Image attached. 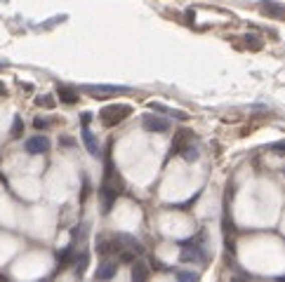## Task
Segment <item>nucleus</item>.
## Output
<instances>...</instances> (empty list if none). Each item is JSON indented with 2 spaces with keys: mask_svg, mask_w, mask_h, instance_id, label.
I'll list each match as a JSON object with an SVG mask.
<instances>
[{
  "mask_svg": "<svg viewBox=\"0 0 285 282\" xmlns=\"http://www.w3.org/2000/svg\"><path fill=\"white\" fill-rule=\"evenodd\" d=\"M271 151L278 153V155H285V141H276V144L271 146Z\"/></svg>",
  "mask_w": 285,
  "mask_h": 282,
  "instance_id": "20",
  "label": "nucleus"
},
{
  "mask_svg": "<svg viewBox=\"0 0 285 282\" xmlns=\"http://www.w3.org/2000/svg\"><path fill=\"white\" fill-rule=\"evenodd\" d=\"M141 127L151 134H165V132H170V120L156 113H144L141 115Z\"/></svg>",
  "mask_w": 285,
  "mask_h": 282,
  "instance_id": "4",
  "label": "nucleus"
},
{
  "mask_svg": "<svg viewBox=\"0 0 285 282\" xmlns=\"http://www.w3.org/2000/svg\"><path fill=\"white\" fill-rule=\"evenodd\" d=\"M116 263H111V261H106V263H101L99 268H97V277L99 280H111L113 275H116Z\"/></svg>",
  "mask_w": 285,
  "mask_h": 282,
  "instance_id": "10",
  "label": "nucleus"
},
{
  "mask_svg": "<svg viewBox=\"0 0 285 282\" xmlns=\"http://www.w3.org/2000/svg\"><path fill=\"white\" fill-rule=\"evenodd\" d=\"M182 158H186V160H189V162H193V160H196V158H198V148H196V146H191V144H189V146H186V148H184V153H182Z\"/></svg>",
  "mask_w": 285,
  "mask_h": 282,
  "instance_id": "16",
  "label": "nucleus"
},
{
  "mask_svg": "<svg viewBox=\"0 0 285 282\" xmlns=\"http://www.w3.org/2000/svg\"><path fill=\"white\" fill-rule=\"evenodd\" d=\"M130 115H132V106H127V104H113V106L101 108L99 120L104 127H116L123 120H127Z\"/></svg>",
  "mask_w": 285,
  "mask_h": 282,
  "instance_id": "2",
  "label": "nucleus"
},
{
  "mask_svg": "<svg viewBox=\"0 0 285 282\" xmlns=\"http://www.w3.org/2000/svg\"><path fill=\"white\" fill-rule=\"evenodd\" d=\"M177 280L196 282V280H198V275H196V273H186V270H177Z\"/></svg>",
  "mask_w": 285,
  "mask_h": 282,
  "instance_id": "18",
  "label": "nucleus"
},
{
  "mask_svg": "<svg viewBox=\"0 0 285 282\" xmlns=\"http://www.w3.org/2000/svg\"><path fill=\"white\" fill-rule=\"evenodd\" d=\"M73 261V247H66L62 254H59V268H66Z\"/></svg>",
  "mask_w": 285,
  "mask_h": 282,
  "instance_id": "14",
  "label": "nucleus"
},
{
  "mask_svg": "<svg viewBox=\"0 0 285 282\" xmlns=\"http://www.w3.org/2000/svg\"><path fill=\"white\" fill-rule=\"evenodd\" d=\"M90 120H92V115H90V113H83V115H80V125H90Z\"/></svg>",
  "mask_w": 285,
  "mask_h": 282,
  "instance_id": "22",
  "label": "nucleus"
},
{
  "mask_svg": "<svg viewBox=\"0 0 285 282\" xmlns=\"http://www.w3.org/2000/svg\"><path fill=\"white\" fill-rule=\"evenodd\" d=\"M262 40L257 38V36H243V47H247V50H262Z\"/></svg>",
  "mask_w": 285,
  "mask_h": 282,
  "instance_id": "13",
  "label": "nucleus"
},
{
  "mask_svg": "<svg viewBox=\"0 0 285 282\" xmlns=\"http://www.w3.org/2000/svg\"><path fill=\"white\" fill-rule=\"evenodd\" d=\"M33 125H36L38 130H43V127H47V120H43V118H36V120H33Z\"/></svg>",
  "mask_w": 285,
  "mask_h": 282,
  "instance_id": "21",
  "label": "nucleus"
},
{
  "mask_svg": "<svg viewBox=\"0 0 285 282\" xmlns=\"http://www.w3.org/2000/svg\"><path fill=\"white\" fill-rule=\"evenodd\" d=\"M257 8H259V12H262L264 17H271V19H285V5H280V3L262 0Z\"/></svg>",
  "mask_w": 285,
  "mask_h": 282,
  "instance_id": "5",
  "label": "nucleus"
},
{
  "mask_svg": "<svg viewBox=\"0 0 285 282\" xmlns=\"http://www.w3.org/2000/svg\"><path fill=\"white\" fill-rule=\"evenodd\" d=\"M22 134H24V120L17 115L15 122H12V137L17 139V137H22Z\"/></svg>",
  "mask_w": 285,
  "mask_h": 282,
  "instance_id": "15",
  "label": "nucleus"
},
{
  "mask_svg": "<svg viewBox=\"0 0 285 282\" xmlns=\"http://www.w3.org/2000/svg\"><path fill=\"white\" fill-rule=\"evenodd\" d=\"M47 151H50V139L47 137H31L26 141V153H31V155H40V153Z\"/></svg>",
  "mask_w": 285,
  "mask_h": 282,
  "instance_id": "6",
  "label": "nucleus"
},
{
  "mask_svg": "<svg viewBox=\"0 0 285 282\" xmlns=\"http://www.w3.org/2000/svg\"><path fill=\"white\" fill-rule=\"evenodd\" d=\"M149 106H151V111H156V113H168V115L179 118V120H189V113H184V111H175V108H168V106H163V104H158V101H151Z\"/></svg>",
  "mask_w": 285,
  "mask_h": 282,
  "instance_id": "9",
  "label": "nucleus"
},
{
  "mask_svg": "<svg viewBox=\"0 0 285 282\" xmlns=\"http://www.w3.org/2000/svg\"><path fill=\"white\" fill-rule=\"evenodd\" d=\"M189 144H191V132H189V130H179L177 137H175V141H172V153L182 155Z\"/></svg>",
  "mask_w": 285,
  "mask_h": 282,
  "instance_id": "8",
  "label": "nucleus"
},
{
  "mask_svg": "<svg viewBox=\"0 0 285 282\" xmlns=\"http://www.w3.org/2000/svg\"><path fill=\"white\" fill-rule=\"evenodd\" d=\"M36 104H38V106L52 108V106H54V99H52V97H38V99H36Z\"/></svg>",
  "mask_w": 285,
  "mask_h": 282,
  "instance_id": "19",
  "label": "nucleus"
},
{
  "mask_svg": "<svg viewBox=\"0 0 285 282\" xmlns=\"http://www.w3.org/2000/svg\"><path fill=\"white\" fill-rule=\"evenodd\" d=\"M57 94H59V99L64 104H78V94L76 90H71V87H57Z\"/></svg>",
  "mask_w": 285,
  "mask_h": 282,
  "instance_id": "12",
  "label": "nucleus"
},
{
  "mask_svg": "<svg viewBox=\"0 0 285 282\" xmlns=\"http://www.w3.org/2000/svg\"><path fill=\"white\" fill-rule=\"evenodd\" d=\"M83 92L94 97V99H108V97L127 92V87H120V85H83Z\"/></svg>",
  "mask_w": 285,
  "mask_h": 282,
  "instance_id": "3",
  "label": "nucleus"
},
{
  "mask_svg": "<svg viewBox=\"0 0 285 282\" xmlns=\"http://www.w3.org/2000/svg\"><path fill=\"white\" fill-rule=\"evenodd\" d=\"M83 144H85V148L90 151V155L99 158V144H97V137L92 134V130H90L87 125H83Z\"/></svg>",
  "mask_w": 285,
  "mask_h": 282,
  "instance_id": "7",
  "label": "nucleus"
},
{
  "mask_svg": "<svg viewBox=\"0 0 285 282\" xmlns=\"http://www.w3.org/2000/svg\"><path fill=\"white\" fill-rule=\"evenodd\" d=\"M5 94H8V85L0 83V97H5Z\"/></svg>",
  "mask_w": 285,
  "mask_h": 282,
  "instance_id": "23",
  "label": "nucleus"
},
{
  "mask_svg": "<svg viewBox=\"0 0 285 282\" xmlns=\"http://www.w3.org/2000/svg\"><path fill=\"white\" fill-rule=\"evenodd\" d=\"M149 277V268H147V263H132V280L134 282H144Z\"/></svg>",
  "mask_w": 285,
  "mask_h": 282,
  "instance_id": "11",
  "label": "nucleus"
},
{
  "mask_svg": "<svg viewBox=\"0 0 285 282\" xmlns=\"http://www.w3.org/2000/svg\"><path fill=\"white\" fill-rule=\"evenodd\" d=\"M120 191H123V179L116 176L113 165L106 162V179H104V186H101V202H104V212L106 214L113 209V202L120 195Z\"/></svg>",
  "mask_w": 285,
  "mask_h": 282,
  "instance_id": "1",
  "label": "nucleus"
},
{
  "mask_svg": "<svg viewBox=\"0 0 285 282\" xmlns=\"http://www.w3.org/2000/svg\"><path fill=\"white\" fill-rule=\"evenodd\" d=\"M85 266H87V254H80V256L76 259V275L83 273Z\"/></svg>",
  "mask_w": 285,
  "mask_h": 282,
  "instance_id": "17",
  "label": "nucleus"
}]
</instances>
